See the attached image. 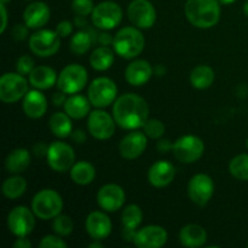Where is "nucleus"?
Wrapping results in <instances>:
<instances>
[{"label":"nucleus","instance_id":"nucleus-1","mask_svg":"<svg viewBox=\"0 0 248 248\" xmlns=\"http://www.w3.org/2000/svg\"><path fill=\"white\" fill-rule=\"evenodd\" d=\"M113 116L116 125L124 130H138L147 123L149 106L143 97L136 93H125L114 102Z\"/></svg>","mask_w":248,"mask_h":248},{"label":"nucleus","instance_id":"nucleus-2","mask_svg":"<svg viewBox=\"0 0 248 248\" xmlns=\"http://www.w3.org/2000/svg\"><path fill=\"white\" fill-rule=\"evenodd\" d=\"M184 12L196 28H212L219 22L220 2L218 0H186Z\"/></svg>","mask_w":248,"mask_h":248},{"label":"nucleus","instance_id":"nucleus-3","mask_svg":"<svg viewBox=\"0 0 248 248\" xmlns=\"http://www.w3.org/2000/svg\"><path fill=\"white\" fill-rule=\"evenodd\" d=\"M144 35L136 27H124L114 35V51L116 55L125 60L137 57L144 50Z\"/></svg>","mask_w":248,"mask_h":248},{"label":"nucleus","instance_id":"nucleus-4","mask_svg":"<svg viewBox=\"0 0 248 248\" xmlns=\"http://www.w3.org/2000/svg\"><path fill=\"white\" fill-rule=\"evenodd\" d=\"M62 208V196L53 189H43L36 193L31 200V210L34 215L43 220L56 218L61 215Z\"/></svg>","mask_w":248,"mask_h":248},{"label":"nucleus","instance_id":"nucleus-5","mask_svg":"<svg viewBox=\"0 0 248 248\" xmlns=\"http://www.w3.org/2000/svg\"><path fill=\"white\" fill-rule=\"evenodd\" d=\"M89 80V73L82 65L73 63L67 65L60 73L57 79V87L67 94H75L85 89Z\"/></svg>","mask_w":248,"mask_h":248},{"label":"nucleus","instance_id":"nucleus-6","mask_svg":"<svg viewBox=\"0 0 248 248\" xmlns=\"http://www.w3.org/2000/svg\"><path fill=\"white\" fill-rule=\"evenodd\" d=\"M118 96V86L115 82L107 77H99L90 84L87 97L96 108H106L114 103Z\"/></svg>","mask_w":248,"mask_h":248},{"label":"nucleus","instance_id":"nucleus-7","mask_svg":"<svg viewBox=\"0 0 248 248\" xmlns=\"http://www.w3.org/2000/svg\"><path fill=\"white\" fill-rule=\"evenodd\" d=\"M28 92V80L17 73H5L0 78V99L6 104H12L23 98Z\"/></svg>","mask_w":248,"mask_h":248},{"label":"nucleus","instance_id":"nucleus-8","mask_svg":"<svg viewBox=\"0 0 248 248\" xmlns=\"http://www.w3.org/2000/svg\"><path fill=\"white\" fill-rule=\"evenodd\" d=\"M174 157L182 164H193L198 161L205 152V144L198 136L186 135L173 143Z\"/></svg>","mask_w":248,"mask_h":248},{"label":"nucleus","instance_id":"nucleus-9","mask_svg":"<svg viewBox=\"0 0 248 248\" xmlns=\"http://www.w3.org/2000/svg\"><path fill=\"white\" fill-rule=\"evenodd\" d=\"M92 23L102 31H110L123 21V9L114 1H102L94 6L91 14Z\"/></svg>","mask_w":248,"mask_h":248},{"label":"nucleus","instance_id":"nucleus-10","mask_svg":"<svg viewBox=\"0 0 248 248\" xmlns=\"http://www.w3.org/2000/svg\"><path fill=\"white\" fill-rule=\"evenodd\" d=\"M61 47V36L56 31L39 29L29 38V48L39 57H51Z\"/></svg>","mask_w":248,"mask_h":248},{"label":"nucleus","instance_id":"nucleus-11","mask_svg":"<svg viewBox=\"0 0 248 248\" xmlns=\"http://www.w3.org/2000/svg\"><path fill=\"white\" fill-rule=\"evenodd\" d=\"M46 159H47L48 166L53 171L64 173V172L70 171L73 165L75 164V153L68 143L56 140L48 145Z\"/></svg>","mask_w":248,"mask_h":248},{"label":"nucleus","instance_id":"nucleus-12","mask_svg":"<svg viewBox=\"0 0 248 248\" xmlns=\"http://www.w3.org/2000/svg\"><path fill=\"white\" fill-rule=\"evenodd\" d=\"M35 217L33 210L31 211L26 206H17L7 215V228L15 236H28L35 227Z\"/></svg>","mask_w":248,"mask_h":248},{"label":"nucleus","instance_id":"nucleus-13","mask_svg":"<svg viewBox=\"0 0 248 248\" xmlns=\"http://www.w3.org/2000/svg\"><path fill=\"white\" fill-rule=\"evenodd\" d=\"M115 119L107 111L96 109L89 114L87 128L90 135L99 140H106L113 137L115 132Z\"/></svg>","mask_w":248,"mask_h":248},{"label":"nucleus","instance_id":"nucleus-14","mask_svg":"<svg viewBox=\"0 0 248 248\" xmlns=\"http://www.w3.org/2000/svg\"><path fill=\"white\" fill-rule=\"evenodd\" d=\"M215 193V182L208 174L198 173L188 183L189 199L198 206H206Z\"/></svg>","mask_w":248,"mask_h":248},{"label":"nucleus","instance_id":"nucleus-15","mask_svg":"<svg viewBox=\"0 0 248 248\" xmlns=\"http://www.w3.org/2000/svg\"><path fill=\"white\" fill-rule=\"evenodd\" d=\"M127 15L133 26L140 29H149L156 22V11L148 0H133L127 9Z\"/></svg>","mask_w":248,"mask_h":248},{"label":"nucleus","instance_id":"nucleus-16","mask_svg":"<svg viewBox=\"0 0 248 248\" xmlns=\"http://www.w3.org/2000/svg\"><path fill=\"white\" fill-rule=\"evenodd\" d=\"M125 200V191L118 184H106L97 193V203L106 212H116L123 207Z\"/></svg>","mask_w":248,"mask_h":248},{"label":"nucleus","instance_id":"nucleus-17","mask_svg":"<svg viewBox=\"0 0 248 248\" xmlns=\"http://www.w3.org/2000/svg\"><path fill=\"white\" fill-rule=\"evenodd\" d=\"M169 239L165 228L160 225H147L136 232L133 244L140 248H161Z\"/></svg>","mask_w":248,"mask_h":248},{"label":"nucleus","instance_id":"nucleus-18","mask_svg":"<svg viewBox=\"0 0 248 248\" xmlns=\"http://www.w3.org/2000/svg\"><path fill=\"white\" fill-rule=\"evenodd\" d=\"M148 145L147 135L140 131L127 133L119 144V153L126 160H135L145 152Z\"/></svg>","mask_w":248,"mask_h":248},{"label":"nucleus","instance_id":"nucleus-19","mask_svg":"<svg viewBox=\"0 0 248 248\" xmlns=\"http://www.w3.org/2000/svg\"><path fill=\"white\" fill-rule=\"evenodd\" d=\"M111 220L108 216L101 211H93L90 213L85 222V229L90 235V237L93 240L107 239L111 232Z\"/></svg>","mask_w":248,"mask_h":248},{"label":"nucleus","instance_id":"nucleus-20","mask_svg":"<svg viewBox=\"0 0 248 248\" xmlns=\"http://www.w3.org/2000/svg\"><path fill=\"white\" fill-rule=\"evenodd\" d=\"M176 177V167L169 161L160 160L152 165L148 171V181L155 188H165L173 182Z\"/></svg>","mask_w":248,"mask_h":248},{"label":"nucleus","instance_id":"nucleus-21","mask_svg":"<svg viewBox=\"0 0 248 248\" xmlns=\"http://www.w3.org/2000/svg\"><path fill=\"white\" fill-rule=\"evenodd\" d=\"M154 74L152 64L145 60H136L127 65L125 79L132 86H143L152 79Z\"/></svg>","mask_w":248,"mask_h":248},{"label":"nucleus","instance_id":"nucleus-22","mask_svg":"<svg viewBox=\"0 0 248 248\" xmlns=\"http://www.w3.org/2000/svg\"><path fill=\"white\" fill-rule=\"evenodd\" d=\"M51 16L50 7L44 1H34L24 9L23 21L31 29H39L45 26Z\"/></svg>","mask_w":248,"mask_h":248},{"label":"nucleus","instance_id":"nucleus-23","mask_svg":"<svg viewBox=\"0 0 248 248\" xmlns=\"http://www.w3.org/2000/svg\"><path fill=\"white\" fill-rule=\"evenodd\" d=\"M23 111L28 118L40 119L47 111V99L45 94L41 93L38 89L31 90L23 97Z\"/></svg>","mask_w":248,"mask_h":248},{"label":"nucleus","instance_id":"nucleus-24","mask_svg":"<svg viewBox=\"0 0 248 248\" xmlns=\"http://www.w3.org/2000/svg\"><path fill=\"white\" fill-rule=\"evenodd\" d=\"M57 73L47 65H39L29 74V84L38 90H47L57 85Z\"/></svg>","mask_w":248,"mask_h":248},{"label":"nucleus","instance_id":"nucleus-25","mask_svg":"<svg viewBox=\"0 0 248 248\" xmlns=\"http://www.w3.org/2000/svg\"><path fill=\"white\" fill-rule=\"evenodd\" d=\"M179 241L183 246L189 248L201 247L207 241V232L201 225L188 224L179 232Z\"/></svg>","mask_w":248,"mask_h":248},{"label":"nucleus","instance_id":"nucleus-26","mask_svg":"<svg viewBox=\"0 0 248 248\" xmlns=\"http://www.w3.org/2000/svg\"><path fill=\"white\" fill-rule=\"evenodd\" d=\"M31 165V153L24 148H16L7 154L5 159V169L9 173L19 174Z\"/></svg>","mask_w":248,"mask_h":248},{"label":"nucleus","instance_id":"nucleus-27","mask_svg":"<svg viewBox=\"0 0 248 248\" xmlns=\"http://www.w3.org/2000/svg\"><path fill=\"white\" fill-rule=\"evenodd\" d=\"M90 106H91V102H90L89 97L75 93L68 97L63 108L70 118L80 120V119H84L89 115Z\"/></svg>","mask_w":248,"mask_h":248},{"label":"nucleus","instance_id":"nucleus-28","mask_svg":"<svg viewBox=\"0 0 248 248\" xmlns=\"http://www.w3.org/2000/svg\"><path fill=\"white\" fill-rule=\"evenodd\" d=\"M97 38L98 36H96L91 28L81 29L77 31L70 39V51L77 56L85 55L91 48L94 41H97Z\"/></svg>","mask_w":248,"mask_h":248},{"label":"nucleus","instance_id":"nucleus-29","mask_svg":"<svg viewBox=\"0 0 248 248\" xmlns=\"http://www.w3.org/2000/svg\"><path fill=\"white\" fill-rule=\"evenodd\" d=\"M70 178L78 186H89L96 178V169L87 161H78L70 169Z\"/></svg>","mask_w":248,"mask_h":248},{"label":"nucleus","instance_id":"nucleus-30","mask_svg":"<svg viewBox=\"0 0 248 248\" xmlns=\"http://www.w3.org/2000/svg\"><path fill=\"white\" fill-rule=\"evenodd\" d=\"M70 116L67 113L57 111L50 116L48 120V128L53 136L58 138H65L72 135L73 124Z\"/></svg>","mask_w":248,"mask_h":248},{"label":"nucleus","instance_id":"nucleus-31","mask_svg":"<svg viewBox=\"0 0 248 248\" xmlns=\"http://www.w3.org/2000/svg\"><path fill=\"white\" fill-rule=\"evenodd\" d=\"M115 60V51L109 48V46H99L94 48L90 55V64L94 70L104 72L113 65Z\"/></svg>","mask_w":248,"mask_h":248},{"label":"nucleus","instance_id":"nucleus-32","mask_svg":"<svg viewBox=\"0 0 248 248\" xmlns=\"http://www.w3.org/2000/svg\"><path fill=\"white\" fill-rule=\"evenodd\" d=\"M189 79L193 87L198 90H206L215 81V70L210 65H198L191 70Z\"/></svg>","mask_w":248,"mask_h":248},{"label":"nucleus","instance_id":"nucleus-33","mask_svg":"<svg viewBox=\"0 0 248 248\" xmlns=\"http://www.w3.org/2000/svg\"><path fill=\"white\" fill-rule=\"evenodd\" d=\"M27 190V181L23 177L15 174V176L9 177L2 183V194L5 198L10 200H16L21 198Z\"/></svg>","mask_w":248,"mask_h":248},{"label":"nucleus","instance_id":"nucleus-34","mask_svg":"<svg viewBox=\"0 0 248 248\" xmlns=\"http://www.w3.org/2000/svg\"><path fill=\"white\" fill-rule=\"evenodd\" d=\"M143 220V212L138 205H128L124 208L123 215H121V223H123V228H127V229L137 230L140 223Z\"/></svg>","mask_w":248,"mask_h":248},{"label":"nucleus","instance_id":"nucleus-35","mask_svg":"<svg viewBox=\"0 0 248 248\" xmlns=\"http://www.w3.org/2000/svg\"><path fill=\"white\" fill-rule=\"evenodd\" d=\"M229 172L239 181H248V154H240L232 159Z\"/></svg>","mask_w":248,"mask_h":248},{"label":"nucleus","instance_id":"nucleus-36","mask_svg":"<svg viewBox=\"0 0 248 248\" xmlns=\"http://www.w3.org/2000/svg\"><path fill=\"white\" fill-rule=\"evenodd\" d=\"M52 229L55 234L64 237L72 234L73 229H74V224H73V220L70 219V217L65 215H58L57 217L53 218Z\"/></svg>","mask_w":248,"mask_h":248},{"label":"nucleus","instance_id":"nucleus-37","mask_svg":"<svg viewBox=\"0 0 248 248\" xmlns=\"http://www.w3.org/2000/svg\"><path fill=\"white\" fill-rule=\"evenodd\" d=\"M165 125L159 119H148L143 126V132L152 140H159L165 133Z\"/></svg>","mask_w":248,"mask_h":248},{"label":"nucleus","instance_id":"nucleus-38","mask_svg":"<svg viewBox=\"0 0 248 248\" xmlns=\"http://www.w3.org/2000/svg\"><path fill=\"white\" fill-rule=\"evenodd\" d=\"M72 9L77 16L86 17L93 11V0H73Z\"/></svg>","mask_w":248,"mask_h":248},{"label":"nucleus","instance_id":"nucleus-39","mask_svg":"<svg viewBox=\"0 0 248 248\" xmlns=\"http://www.w3.org/2000/svg\"><path fill=\"white\" fill-rule=\"evenodd\" d=\"M35 68V62L31 58V56L23 55L17 60L16 70L22 75H29Z\"/></svg>","mask_w":248,"mask_h":248},{"label":"nucleus","instance_id":"nucleus-40","mask_svg":"<svg viewBox=\"0 0 248 248\" xmlns=\"http://www.w3.org/2000/svg\"><path fill=\"white\" fill-rule=\"evenodd\" d=\"M39 247L41 248H65L67 244L61 239L60 235H46L41 239Z\"/></svg>","mask_w":248,"mask_h":248},{"label":"nucleus","instance_id":"nucleus-41","mask_svg":"<svg viewBox=\"0 0 248 248\" xmlns=\"http://www.w3.org/2000/svg\"><path fill=\"white\" fill-rule=\"evenodd\" d=\"M29 27L27 26L26 23L24 24H16L14 28L11 29V36L14 40L16 41H22L28 36V31H29Z\"/></svg>","mask_w":248,"mask_h":248},{"label":"nucleus","instance_id":"nucleus-42","mask_svg":"<svg viewBox=\"0 0 248 248\" xmlns=\"http://www.w3.org/2000/svg\"><path fill=\"white\" fill-rule=\"evenodd\" d=\"M56 31L61 38H67L73 33V23L69 21H62L56 27Z\"/></svg>","mask_w":248,"mask_h":248},{"label":"nucleus","instance_id":"nucleus-43","mask_svg":"<svg viewBox=\"0 0 248 248\" xmlns=\"http://www.w3.org/2000/svg\"><path fill=\"white\" fill-rule=\"evenodd\" d=\"M65 94L67 93L62 92L61 90L58 92H55V93L52 94V103L55 104L56 107L64 106L65 101H67V96H65Z\"/></svg>","mask_w":248,"mask_h":248},{"label":"nucleus","instance_id":"nucleus-44","mask_svg":"<svg viewBox=\"0 0 248 248\" xmlns=\"http://www.w3.org/2000/svg\"><path fill=\"white\" fill-rule=\"evenodd\" d=\"M97 41H98L99 45H102V46L113 45L114 36H111L109 33H101V34H98Z\"/></svg>","mask_w":248,"mask_h":248},{"label":"nucleus","instance_id":"nucleus-45","mask_svg":"<svg viewBox=\"0 0 248 248\" xmlns=\"http://www.w3.org/2000/svg\"><path fill=\"white\" fill-rule=\"evenodd\" d=\"M47 149L48 145H46L43 142H39L33 147V153L35 156H44V155L47 154Z\"/></svg>","mask_w":248,"mask_h":248},{"label":"nucleus","instance_id":"nucleus-46","mask_svg":"<svg viewBox=\"0 0 248 248\" xmlns=\"http://www.w3.org/2000/svg\"><path fill=\"white\" fill-rule=\"evenodd\" d=\"M157 149L160 153H167L173 149V143L170 142L169 140H160L157 142Z\"/></svg>","mask_w":248,"mask_h":248},{"label":"nucleus","instance_id":"nucleus-47","mask_svg":"<svg viewBox=\"0 0 248 248\" xmlns=\"http://www.w3.org/2000/svg\"><path fill=\"white\" fill-rule=\"evenodd\" d=\"M15 248H31V242L27 239V236H21L17 237L16 241L14 244Z\"/></svg>","mask_w":248,"mask_h":248},{"label":"nucleus","instance_id":"nucleus-48","mask_svg":"<svg viewBox=\"0 0 248 248\" xmlns=\"http://www.w3.org/2000/svg\"><path fill=\"white\" fill-rule=\"evenodd\" d=\"M70 137H72V140L75 143H79V144H82L85 142V140H86V135H85V132L82 130L74 131V132H72Z\"/></svg>","mask_w":248,"mask_h":248},{"label":"nucleus","instance_id":"nucleus-49","mask_svg":"<svg viewBox=\"0 0 248 248\" xmlns=\"http://www.w3.org/2000/svg\"><path fill=\"white\" fill-rule=\"evenodd\" d=\"M136 232H137V230L123 228V239L127 242H133V240H135V236H136Z\"/></svg>","mask_w":248,"mask_h":248},{"label":"nucleus","instance_id":"nucleus-50","mask_svg":"<svg viewBox=\"0 0 248 248\" xmlns=\"http://www.w3.org/2000/svg\"><path fill=\"white\" fill-rule=\"evenodd\" d=\"M0 10H1V16H2V24H1V28H0V31H1V33H5L7 27V10H6V6H5V4H1V2H0Z\"/></svg>","mask_w":248,"mask_h":248},{"label":"nucleus","instance_id":"nucleus-51","mask_svg":"<svg viewBox=\"0 0 248 248\" xmlns=\"http://www.w3.org/2000/svg\"><path fill=\"white\" fill-rule=\"evenodd\" d=\"M90 248H102L103 247V245L99 242V240H94V242H92V244L89 245Z\"/></svg>","mask_w":248,"mask_h":248},{"label":"nucleus","instance_id":"nucleus-52","mask_svg":"<svg viewBox=\"0 0 248 248\" xmlns=\"http://www.w3.org/2000/svg\"><path fill=\"white\" fill-rule=\"evenodd\" d=\"M218 1L220 2V5H229V4H232V2H235L236 0H218Z\"/></svg>","mask_w":248,"mask_h":248},{"label":"nucleus","instance_id":"nucleus-53","mask_svg":"<svg viewBox=\"0 0 248 248\" xmlns=\"http://www.w3.org/2000/svg\"><path fill=\"white\" fill-rule=\"evenodd\" d=\"M244 12H245V15L248 17V0L245 2V5H244Z\"/></svg>","mask_w":248,"mask_h":248},{"label":"nucleus","instance_id":"nucleus-54","mask_svg":"<svg viewBox=\"0 0 248 248\" xmlns=\"http://www.w3.org/2000/svg\"><path fill=\"white\" fill-rule=\"evenodd\" d=\"M10 0H0V2H1V4H6V2H9Z\"/></svg>","mask_w":248,"mask_h":248},{"label":"nucleus","instance_id":"nucleus-55","mask_svg":"<svg viewBox=\"0 0 248 248\" xmlns=\"http://www.w3.org/2000/svg\"><path fill=\"white\" fill-rule=\"evenodd\" d=\"M246 147H247V149H248V138H247V140H246Z\"/></svg>","mask_w":248,"mask_h":248},{"label":"nucleus","instance_id":"nucleus-56","mask_svg":"<svg viewBox=\"0 0 248 248\" xmlns=\"http://www.w3.org/2000/svg\"><path fill=\"white\" fill-rule=\"evenodd\" d=\"M247 246H248V244H247Z\"/></svg>","mask_w":248,"mask_h":248}]
</instances>
